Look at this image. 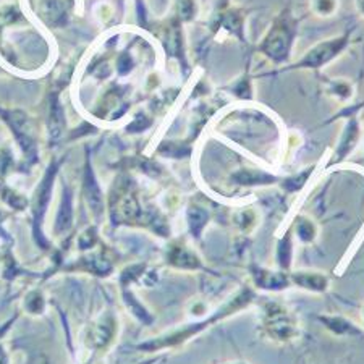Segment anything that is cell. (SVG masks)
Segmentation results:
<instances>
[{"label": "cell", "instance_id": "6da1fadb", "mask_svg": "<svg viewBox=\"0 0 364 364\" xmlns=\"http://www.w3.org/2000/svg\"><path fill=\"white\" fill-rule=\"evenodd\" d=\"M298 25L299 20L293 16L290 9L282 10L275 16V20L272 21L266 36H264L262 43L257 46V50L267 58H271L274 63L282 65V63L290 58L293 44H295L298 34Z\"/></svg>", "mask_w": 364, "mask_h": 364}, {"label": "cell", "instance_id": "7a4b0ae2", "mask_svg": "<svg viewBox=\"0 0 364 364\" xmlns=\"http://www.w3.org/2000/svg\"><path fill=\"white\" fill-rule=\"evenodd\" d=\"M353 31H355V28L345 31L342 36L318 43L316 46L311 47L306 54L299 58L296 63H293L291 67L282 68V72H285V70H295V68H298V70H319L322 67H326L327 63L336 60L337 57L342 55L343 52L348 49V46L351 44V34H353Z\"/></svg>", "mask_w": 364, "mask_h": 364}, {"label": "cell", "instance_id": "3957f363", "mask_svg": "<svg viewBox=\"0 0 364 364\" xmlns=\"http://www.w3.org/2000/svg\"><path fill=\"white\" fill-rule=\"evenodd\" d=\"M264 327L267 333L277 340H290L298 336V322L290 311L280 304H267L264 309Z\"/></svg>", "mask_w": 364, "mask_h": 364}, {"label": "cell", "instance_id": "277c9868", "mask_svg": "<svg viewBox=\"0 0 364 364\" xmlns=\"http://www.w3.org/2000/svg\"><path fill=\"white\" fill-rule=\"evenodd\" d=\"M358 139H360V125H358L356 119H351L348 122V125H346L342 141H340L338 144V156L345 157L348 152H351V149L356 146Z\"/></svg>", "mask_w": 364, "mask_h": 364}, {"label": "cell", "instance_id": "5b68a950", "mask_svg": "<svg viewBox=\"0 0 364 364\" xmlns=\"http://www.w3.org/2000/svg\"><path fill=\"white\" fill-rule=\"evenodd\" d=\"M295 282L299 287H304V289L314 290V291H322L326 290L327 287V279L322 277L319 274H309V272L296 274Z\"/></svg>", "mask_w": 364, "mask_h": 364}, {"label": "cell", "instance_id": "8992f818", "mask_svg": "<svg viewBox=\"0 0 364 364\" xmlns=\"http://www.w3.org/2000/svg\"><path fill=\"white\" fill-rule=\"evenodd\" d=\"M86 190H87V199H90L91 208L94 209V213H101L102 209V196H101V190L96 183V180L92 177L91 170H87L86 173Z\"/></svg>", "mask_w": 364, "mask_h": 364}, {"label": "cell", "instance_id": "52a82bcc", "mask_svg": "<svg viewBox=\"0 0 364 364\" xmlns=\"http://www.w3.org/2000/svg\"><path fill=\"white\" fill-rule=\"evenodd\" d=\"M49 128H50V136L58 138L63 130V112L60 104H58L57 97L52 99L50 104V119H49Z\"/></svg>", "mask_w": 364, "mask_h": 364}, {"label": "cell", "instance_id": "ba28073f", "mask_svg": "<svg viewBox=\"0 0 364 364\" xmlns=\"http://www.w3.org/2000/svg\"><path fill=\"white\" fill-rule=\"evenodd\" d=\"M256 280L264 289H282V287L287 285V279L284 275L272 274L269 271H259Z\"/></svg>", "mask_w": 364, "mask_h": 364}, {"label": "cell", "instance_id": "9c48e42d", "mask_svg": "<svg viewBox=\"0 0 364 364\" xmlns=\"http://www.w3.org/2000/svg\"><path fill=\"white\" fill-rule=\"evenodd\" d=\"M172 262H175L180 267H190V269L198 267V264H199L198 259H196V256H193L190 251L181 250V248H177L173 251Z\"/></svg>", "mask_w": 364, "mask_h": 364}, {"label": "cell", "instance_id": "30bf717a", "mask_svg": "<svg viewBox=\"0 0 364 364\" xmlns=\"http://www.w3.org/2000/svg\"><path fill=\"white\" fill-rule=\"evenodd\" d=\"M70 224H72V205H70V196H67L57 217V232H65Z\"/></svg>", "mask_w": 364, "mask_h": 364}, {"label": "cell", "instance_id": "8fae6325", "mask_svg": "<svg viewBox=\"0 0 364 364\" xmlns=\"http://www.w3.org/2000/svg\"><path fill=\"white\" fill-rule=\"evenodd\" d=\"M205 222H208V213H205L204 209L193 208L190 210V225H191V230L196 235H199V232L203 230Z\"/></svg>", "mask_w": 364, "mask_h": 364}, {"label": "cell", "instance_id": "7c38bea8", "mask_svg": "<svg viewBox=\"0 0 364 364\" xmlns=\"http://www.w3.org/2000/svg\"><path fill=\"white\" fill-rule=\"evenodd\" d=\"M237 180L243 185H256L261 183V180H271V177L262 172H252V170H242L237 173Z\"/></svg>", "mask_w": 364, "mask_h": 364}, {"label": "cell", "instance_id": "4fadbf2b", "mask_svg": "<svg viewBox=\"0 0 364 364\" xmlns=\"http://www.w3.org/2000/svg\"><path fill=\"white\" fill-rule=\"evenodd\" d=\"M337 9V0H313V10L318 15L328 16Z\"/></svg>", "mask_w": 364, "mask_h": 364}, {"label": "cell", "instance_id": "5bb4252c", "mask_svg": "<svg viewBox=\"0 0 364 364\" xmlns=\"http://www.w3.org/2000/svg\"><path fill=\"white\" fill-rule=\"evenodd\" d=\"M296 232L299 235V238L304 240V242H311L316 235V228L313 224H311V220L301 219L296 224Z\"/></svg>", "mask_w": 364, "mask_h": 364}, {"label": "cell", "instance_id": "9a60e30c", "mask_svg": "<svg viewBox=\"0 0 364 364\" xmlns=\"http://www.w3.org/2000/svg\"><path fill=\"white\" fill-rule=\"evenodd\" d=\"M52 177H54V170H49L44 178V183L41 186V195H39V210L44 209V205L47 204V199H49V193H50V188H52Z\"/></svg>", "mask_w": 364, "mask_h": 364}, {"label": "cell", "instance_id": "2e32d148", "mask_svg": "<svg viewBox=\"0 0 364 364\" xmlns=\"http://www.w3.org/2000/svg\"><path fill=\"white\" fill-rule=\"evenodd\" d=\"M117 68H119V72L122 75H125L130 72V70L133 68V60L130 54H122L120 58H119V63H117Z\"/></svg>", "mask_w": 364, "mask_h": 364}, {"label": "cell", "instance_id": "e0dca14e", "mask_svg": "<svg viewBox=\"0 0 364 364\" xmlns=\"http://www.w3.org/2000/svg\"><path fill=\"white\" fill-rule=\"evenodd\" d=\"M356 5H358V10H360V14L364 16V0H356Z\"/></svg>", "mask_w": 364, "mask_h": 364}, {"label": "cell", "instance_id": "ac0fdd59", "mask_svg": "<svg viewBox=\"0 0 364 364\" xmlns=\"http://www.w3.org/2000/svg\"><path fill=\"white\" fill-rule=\"evenodd\" d=\"M227 5H228V0H222V7H227Z\"/></svg>", "mask_w": 364, "mask_h": 364}]
</instances>
